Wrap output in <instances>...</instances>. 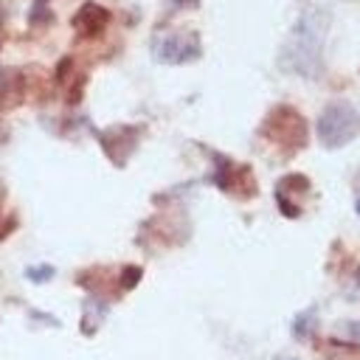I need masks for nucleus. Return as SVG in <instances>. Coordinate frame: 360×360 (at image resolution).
Segmentation results:
<instances>
[{"instance_id": "obj_15", "label": "nucleus", "mask_w": 360, "mask_h": 360, "mask_svg": "<svg viewBox=\"0 0 360 360\" xmlns=\"http://www.w3.org/2000/svg\"><path fill=\"white\" fill-rule=\"evenodd\" d=\"M357 214H360V200H357Z\"/></svg>"}, {"instance_id": "obj_7", "label": "nucleus", "mask_w": 360, "mask_h": 360, "mask_svg": "<svg viewBox=\"0 0 360 360\" xmlns=\"http://www.w3.org/2000/svg\"><path fill=\"white\" fill-rule=\"evenodd\" d=\"M110 22V11L104 6H96V3H84L76 14H73V28L79 37H98L104 31V25Z\"/></svg>"}, {"instance_id": "obj_17", "label": "nucleus", "mask_w": 360, "mask_h": 360, "mask_svg": "<svg viewBox=\"0 0 360 360\" xmlns=\"http://www.w3.org/2000/svg\"><path fill=\"white\" fill-rule=\"evenodd\" d=\"M0 20H3V6H0Z\"/></svg>"}, {"instance_id": "obj_14", "label": "nucleus", "mask_w": 360, "mask_h": 360, "mask_svg": "<svg viewBox=\"0 0 360 360\" xmlns=\"http://www.w3.org/2000/svg\"><path fill=\"white\" fill-rule=\"evenodd\" d=\"M349 335H354V338L360 340V321H354V323H349Z\"/></svg>"}, {"instance_id": "obj_9", "label": "nucleus", "mask_w": 360, "mask_h": 360, "mask_svg": "<svg viewBox=\"0 0 360 360\" xmlns=\"http://www.w3.org/2000/svg\"><path fill=\"white\" fill-rule=\"evenodd\" d=\"M104 315H107V304L96 301V298H87L84 307H82V332L84 335H96V329L101 326Z\"/></svg>"}, {"instance_id": "obj_3", "label": "nucleus", "mask_w": 360, "mask_h": 360, "mask_svg": "<svg viewBox=\"0 0 360 360\" xmlns=\"http://www.w3.org/2000/svg\"><path fill=\"white\" fill-rule=\"evenodd\" d=\"M262 132L273 143L284 146L287 152H295L307 143V121L301 118V112H295L292 107H284V104L270 110V115L262 124Z\"/></svg>"}, {"instance_id": "obj_2", "label": "nucleus", "mask_w": 360, "mask_h": 360, "mask_svg": "<svg viewBox=\"0 0 360 360\" xmlns=\"http://www.w3.org/2000/svg\"><path fill=\"white\" fill-rule=\"evenodd\" d=\"M360 132V112L349 101H332L318 118V138L326 149H340Z\"/></svg>"}, {"instance_id": "obj_8", "label": "nucleus", "mask_w": 360, "mask_h": 360, "mask_svg": "<svg viewBox=\"0 0 360 360\" xmlns=\"http://www.w3.org/2000/svg\"><path fill=\"white\" fill-rule=\"evenodd\" d=\"M20 98H22V79H20V73L3 68L0 70V110L17 107Z\"/></svg>"}, {"instance_id": "obj_6", "label": "nucleus", "mask_w": 360, "mask_h": 360, "mask_svg": "<svg viewBox=\"0 0 360 360\" xmlns=\"http://www.w3.org/2000/svg\"><path fill=\"white\" fill-rule=\"evenodd\" d=\"M214 183L222 188V191H231L236 197H250L256 194V183H253V174L248 166H233L231 160L219 158V169L214 174Z\"/></svg>"}, {"instance_id": "obj_16", "label": "nucleus", "mask_w": 360, "mask_h": 360, "mask_svg": "<svg viewBox=\"0 0 360 360\" xmlns=\"http://www.w3.org/2000/svg\"><path fill=\"white\" fill-rule=\"evenodd\" d=\"M278 360H292V357H278Z\"/></svg>"}, {"instance_id": "obj_11", "label": "nucleus", "mask_w": 360, "mask_h": 360, "mask_svg": "<svg viewBox=\"0 0 360 360\" xmlns=\"http://www.w3.org/2000/svg\"><path fill=\"white\" fill-rule=\"evenodd\" d=\"M138 281H141V267L129 264V267L121 270V290H132Z\"/></svg>"}, {"instance_id": "obj_12", "label": "nucleus", "mask_w": 360, "mask_h": 360, "mask_svg": "<svg viewBox=\"0 0 360 360\" xmlns=\"http://www.w3.org/2000/svg\"><path fill=\"white\" fill-rule=\"evenodd\" d=\"M25 276H28L31 281H48V278L53 276V267H48V264H42V267H28Z\"/></svg>"}, {"instance_id": "obj_10", "label": "nucleus", "mask_w": 360, "mask_h": 360, "mask_svg": "<svg viewBox=\"0 0 360 360\" xmlns=\"http://www.w3.org/2000/svg\"><path fill=\"white\" fill-rule=\"evenodd\" d=\"M312 329H315V309H307V312H301V315L295 318L292 335H295L298 340H307V338L312 335Z\"/></svg>"}, {"instance_id": "obj_1", "label": "nucleus", "mask_w": 360, "mask_h": 360, "mask_svg": "<svg viewBox=\"0 0 360 360\" xmlns=\"http://www.w3.org/2000/svg\"><path fill=\"white\" fill-rule=\"evenodd\" d=\"M323 34H326V14L307 11L290 31L287 42L281 45L278 68L287 73H298V76H315L321 68Z\"/></svg>"}, {"instance_id": "obj_5", "label": "nucleus", "mask_w": 360, "mask_h": 360, "mask_svg": "<svg viewBox=\"0 0 360 360\" xmlns=\"http://www.w3.org/2000/svg\"><path fill=\"white\" fill-rule=\"evenodd\" d=\"M101 149L107 152V158L115 163V166H124L127 158L132 155L135 143H138V127H110L104 129L101 135Z\"/></svg>"}, {"instance_id": "obj_4", "label": "nucleus", "mask_w": 360, "mask_h": 360, "mask_svg": "<svg viewBox=\"0 0 360 360\" xmlns=\"http://www.w3.org/2000/svg\"><path fill=\"white\" fill-rule=\"evenodd\" d=\"M152 53L163 65H183L194 62L202 53V48L197 34H158L152 42Z\"/></svg>"}, {"instance_id": "obj_13", "label": "nucleus", "mask_w": 360, "mask_h": 360, "mask_svg": "<svg viewBox=\"0 0 360 360\" xmlns=\"http://www.w3.org/2000/svg\"><path fill=\"white\" fill-rule=\"evenodd\" d=\"M31 22H51V11H48V8H42V6H39V8H34V11H31Z\"/></svg>"}]
</instances>
